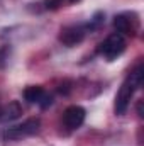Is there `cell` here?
Masks as SVG:
<instances>
[{"instance_id":"1","label":"cell","mask_w":144,"mask_h":146,"mask_svg":"<svg viewBox=\"0 0 144 146\" xmlns=\"http://www.w3.org/2000/svg\"><path fill=\"white\" fill-rule=\"evenodd\" d=\"M143 82H144V66L143 65H137L131 72V75L124 80L120 88H119V94L115 97V114L122 115L126 110L129 109L131 100L134 97V92L143 87Z\"/></svg>"},{"instance_id":"8","label":"cell","mask_w":144,"mask_h":146,"mask_svg":"<svg viewBox=\"0 0 144 146\" xmlns=\"http://www.w3.org/2000/svg\"><path fill=\"white\" fill-rule=\"evenodd\" d=\"M20 114H22V107L19 106V102H10L5 109L2 110V115H0V121H3V122H10V121H14V119H17V117H20Z\"/></svg>"},{"instance_id":"3","label":"cell","mask_w":144,"mask_h":146,"mask_svg":"<svg viewBox=\"0 0 144 146\" xmlns=\"http://www.w3.org/2000/svg\"><path fill=\"white\" fill-rule=\"evenodd\" d=\"M39 126H41L39 119H27L22 124L9 127L3 133V139H22V138L32 136V134H36L39 131Z\"/></svg>"},{"instance_id":"10","label":"cell","mask_w":144,"mask_h":146,"mask_svg":"<svg viewBox=\"0 0 144 146\" xmlns=\"http://www.w3.org/2000/svg\"><path fill=\"white\" fill-rule=\"evenodd\" d=\"M137 112H139V115L143 117V102H139V104H137Z\"/></svg>"},{"instance_id":"4","label":"cell","mask_w":144,"mask_h":146,"mask_svg":"<svg viewBox=\"0 0 144 146\" xmlns=\"http://www.w3.org/2000/svg\"><path fill=\"white\" fill-rule=\"evenodd\" d=\"M114 27L122 36H134L137 33L139 22L134 17V14H119L114 17Z\"/></svg>"},{"instance_id":"7","label":"cell","mask_w":144,"mask_h":146,"mask_svg":"<svg viewBox=\"0 0 144 146\" xmlns=\"http://www.w3.org/2000/svg\"><path fill=\"white\" fill-rule=\"evenodd\" d=\"M24 99L29 102V104H39L41 107H48L51 106V97L46 94V90L39 85H32V87H27L24 90Z\"/></svg>"},{"instance_id":"5","label":"cell","mask_w":144,"mask_h":146,"mask_svg":"<svg viewBox=\"0 0 144 146\" xmlns=\"http://www.w3.org/2000/svg\"><path fill=\"white\" fill-rule=\"evenodd\" d=\"M87 26H68L65 29H61V34H59V41L65 44V46H76L80 44L83 39H85V34H87Z\"/></svg>"},{"instance_id":"2","label":"cell","mask_w":144,"mask_h":146,"mask_svg":"<svg viewBox=\"0 0 144 146\" xmlns=\"http://www.w3.org/2000/svg\"><path fill=\"white\" fill-rule=\"evenodd\" d=\"M126 46H127L126 37L122 36V34H119V33H114V34H110L105 41H102V42L98 44V49H97V51H98V54H102L105 60L112 61V60H115L117 56H120V54L126 51Z\"/></svg>"},{"instance_id":"6","label":"cell","mask_w":144,"mask_h":146,"mask_svg":"<svg viewBox=\"0 0 144 146\" xmlns=\"http://www.w3.org/2000/svg\"><path fill=\"white\" fill-rule=\"evenodd\" d=\"M85 115H87V112H85L83 107H80V106H70L68 109L63 112V122H65V126L68 129H78L83 124Z\"/></svg>"},{"instance_id":"9","label":"cell","mask_w":144,"mask_h":146,"mask_svg":"<svg viewBox=\"0 0 144 146\" xmlns=\"http://www.w3.org/2000/svg\"><path fill=\"white\" fill-rule=\"evenodd\" d=\"M78 0H44V7L49 9V10H54V9H59L61 5H68V3H75Z\"/></svg>"}]
</instances>
